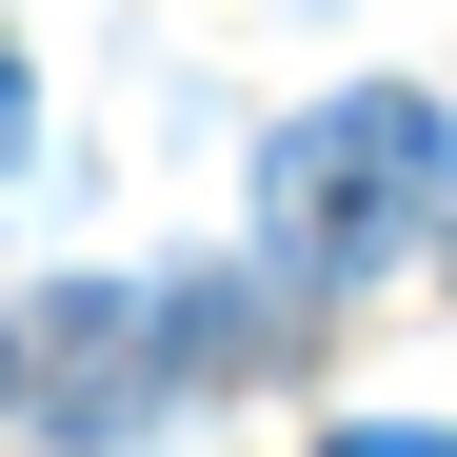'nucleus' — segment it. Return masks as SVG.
Wrapping results in <instances>:
<instances>
[{
	"label": "nucleus",
	"mask_w": 457,
	"mask_h": 457,
	"mask_svg": "<svg viewBox=\"0 0 457 457\" xmlns=\"http://www.w3.org/2000/svg\"><path fill=\"white\" fill-rule=\"evenodd\" d=\"M418 199H457V120H437L418 80H358V100H319V120L259 139V259H298V278L398 259Z\"/></svg>",
	"instance_id": "obj_1"
},
{
	"label": "nucleus",
	"mask_w": 457,
	"mask_h": 457,
	"mask_svg": "<svg viewBox=\"0 0 457 457\" xmlns=\"http://www.w3.org/2000/svg\"><path fill=\"white\" fill-rule=\"evenodd\" d=\"M239 358V298H160V278H60L40 319H21V398H40V437H139L179 398V378H219Z\"/></svg>",
	"instance_id": "obj_2"
},
{
	"label": "nucleus",
	"mask_w": 457,
	"mask_h": 457,
	"mask_svg": "<svg viewBox=\"0 0 457 457\" xmlns=\"http://www.w3.org/2000/svg\"><path fill=\"white\" fill-rule=\"evenodd\" d=\"M319 457H457V437H418V418H358V437H319Z\"/></svg>",
	"instance_id": "obj_3"
},
{
	"label": "nucleus",
	"mask_w": 457,
	"mask_h": 457,
	"mask_svg": "<svg viewBox=\"0 0 457 457\" xmlns=\"http://www.w3.org/2000/svg\"><path fill=\"white\" fill-rule=\"evenodd\" d=\"M21 139H40V80H21V40H0V160H21Z\"/></svg>",
	"instance_id": "obj_4"
},
{
	"label": "nucleus",
	"mask_w": 457,
	"mask_h": 457,
	"mask_svg": "<svg viewBox=\"0 0 457 457\" xmlns=\"http://www.w3.org/2000/svg\"><path fill=\"white\" fill-rule=\"evenodd\" d=\"M0 418H21V338H0Z\"/></svg>",
	"instance_id": "obj_5"
}]
</instances>
